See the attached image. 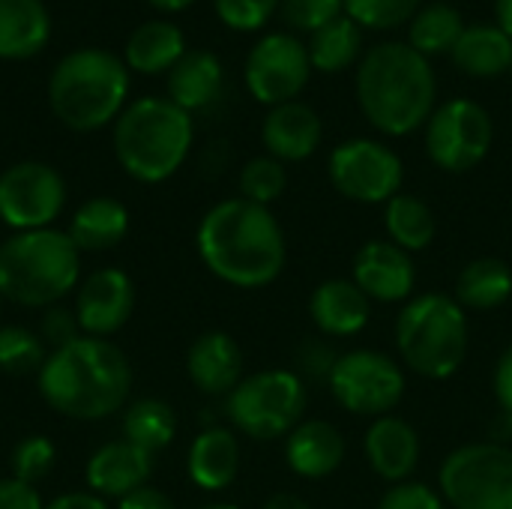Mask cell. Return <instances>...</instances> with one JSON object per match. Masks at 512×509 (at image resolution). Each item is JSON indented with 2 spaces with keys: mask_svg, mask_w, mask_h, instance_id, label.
Wrapping results in <instances>:
<instances>
[{
  "mask_svg": "<svg viewBox=\"0 0 512 509\" xmlns=\"http://www.w3.org/2000/svg\"><path fill=\"white\" fill-rule=\"evenodd\" d=\"M195 246L204 267L231 288H267L288 261V243L270 207L246 198L213 204L195 231Z\"/></svg>",
  "mask_w": 512,
  "mask_h": 509,
  "instance_id": "cell-1",
  "label": "cell"
},
{
  "mask_svg": "<svg viewBox=\"0 0 512 509\" xmlns=\"http://www.w3.org/2000/svg\"><path fill=\"white\" fill-rule=\"evenodd\" d=\"M39 396L63 417L96 423L117 414L132 393L129 357L108 339L78 336L48 354L36 375Z\"/></svg>",
  "mask_w": 512,
  "mask_h": 509,
  "instance_id": "cell-2",
  "label": "cell"
},
{
  "mask_svg": "<svg viewBox=\"0 0 512 509\" xmlns=\"http://www.w3.org/2000/svg\"><path fill=\"white\" fill-rule=\"evenodd\" d=\"M435 99V69L408 42H381L360 57L357 102L378 132L393 138L417 132L432 117Z\"/></svg>",
  "mask_w": 512,
  "mask_h": 509,
  "instance_id": "cell-3",
  "label": "cell"
},
{
  "mask_svg": "<svg viewBox=\"0 0 512 509\" xmlns=\"http://www.w3.org/2000/svg\"><path fill=\"white\" fill-rule=\"evenodd\" d=\"M192 114L162 96L126 105L114 123V156L138 183H165L180 171L192 150Z\"/></svg>",
  "mask_w": 512,
  "mask_h": 509,
  "instance_id": "cell-4",
  "label": "cell"
},
{
  "mask_svg": "<svg viewBox=\"0 0 512 509\" xmlns=\"http://www.w3.org/2000/svg\"><path fill=\"white\" fill-rule=\"evenodd\" d=\"M81 279V252L66 231H15L0 243V297L27 309L57 306Z\"/></svg>",
  "mask_w": 512,
  "mask_h": 509,
  "instance_id": "cell-5",
  "label": "cell"
},
{
  "mask_svg": "<svg viewBox=\"0 0 512 509\" xmlns=\"http://www.w3.org/2000/svg\"><path fill=\"white\" fill-rule=\"evenodd\" d=\"M129 93L126 63L105 48L66 54L48 78V105L72 132H93L120 117Z\"/></svg>",
  "mask_w": 512,
  "mask_h": 509,
  "instance_id": "cell-6",
  "label": "cell"
},
{
  "mask_svg": "<svg viewBox=\"0 0 512 509\" xmlns=\"http://www.w3.org/2000/svg\"><path fill=\"white\" fill-rule=\"evenodd\" d=\"M393 336L399 360L426 381L453 378L471 345L465 309L453 300V294L441 291L414 294L396 315Z\"/></svg>",
  "mask_w": 512,
  "mask_h": 509,
  "instance_id": "cell-7",
  "label": "cell"
},
{
  "mask_svg": "<svg viewBox=\"0 0 512 509\" xmlns=\"http://www.w3.org/2000/svg\"><path fill=\"white\" fill-rule=\"evenodd\" d=\"M306 405L309 390L294 369H261L225 396L231 426L252 441L288 438L303 423Z\"/></svg>",
  "mask_w": 512,
  "mask_h": 509,
  "instance_id": "cell-8",
  "label": "cell"
},
{
  "mask_svg": "<svg viewBox=\"0 0 512 509\" xmlns=\"http://www.w3.org/2000/svg\"><path fill=\"white\" fill-rule=\"evenodd\" d=\"M438 492L453 509H512V447L498 441L456 447L441 462Z\"/></svg>",
  "mask_w": 512,
  "mask_h": 509,
  "instance_id": "cell-9",
  "label": "cell"
},
{
  "mask_svg": "<svg viewBox=\"0 0 512 509\" xmlns=\"http://www.w3.org/2000/svg\"><path fill=\"white\" fill-rule=\"evenodd\" d=\"M327 387L339 408H345L354 417H387L405 396V372L402 366L372 348H357L339 354Z\"/></svg>",
  "mask_w": 512,
  "mask_h": 509,
  "instance_id": "cell-10",
  "label": "cell"
},
{
  "mask_svg": "<svg viewBox=\"0 0 512 509\" xmlns=\"http://www.w3.org/2000/svg\"><path fill=\"white\" fill-rule=\"evenodd\" d=\"M495 141V123L489 111L465 96L435 105L426 120V153L435 168L447 174H465L477 168Z\"/></svg>",
  "mask_w": 512,
  "mask_h": 509,
  "instance_id": "cell-11",
  "label": "cell"
},
{
  "mask_svg": "<svg viewBox=\"0 0 512 509\" xmlns=\"http://www.w3.org/2000/svg\"><path fill=\"white\" fill-rule=\"evenodd\" d=\"M327 174L333 189L357 204H387L405 180L399 153L375 138L342 141L327 159Z\"/></svg>",
  "mask_w": 512,
  "mask_h": 509,
  "instance_id": "cell-12",
  "label": "cell"
},
{
  "mask_svg": "<svg viewBox=\"0 0 512 509\" xmlns=\"http://www.w3.org/2000/svg\"><path fill=\"white\" fill-rule=\"evenodd\" d=\"M66 207V180L45 162H15L0 174V222L12 231L54 228Z\"/></svg>",
  "mask_w": 512,
  "mask_h": 509,
  "instance_id": "cell-13",
  "label": "cell"
},
{
  "mask_svg": "<svg viewBox=\"0 0 512 509\" xmlns=\"http://www.w3.org/2000/svg\"><path fill=\"white\" fill-rule=\"evenodd\" d=\"M312 63L306 45L291 33H267L261 36L246 57V87L261 105H285L300 96L309 84Z\"/></svg>",
  "mask_w": 512,
  "mask_h": 509,
  "instance_id": "cell-14",
  "label": "cell"
},
{
  "mask_svg": "<svg viewBox=\"0 0 512 509\" xmlns=\"http://www.w3.org/2000/svg\"><path fill=\"white\" fill-rule=\"evenodd\" d=\"M135 282L126 270L105 267L87 276L75 291V318L84 336L108 339L123 330L135 312Z\"/></svg>",
  "mask_w": 512,
  "mask_h": 509,
  "instance_id": "cell-15",
  "label": "cell"
},
{
  "mask_svg": "<svg viewBox=\"0 0 512 509\" xmlns=\"http://www.w3.org/2000/svg\"><path fill=\"white\" fill-rule=\"evenodd\" d=\"M351 279L372 303H408L417 288L414 255L390 240H369L354 255Z\"/></svg>",
  "mask_w": 512,
  "mask_h": 509,
  "instance_id": "cell-16",
  "label": "cell"
},
{
  "mask_svg": "<svg viewBox=\"0 0 512 509\" xmlns=\"http://www.w3.org/2000/svg\"><path fill=\"white\" fill-rule=\"evenodd\" d=\"M363 453L375 477H381L390 486L408 483L414 480L420 456H423L420 432L396 414L378 417L369 423L363 435Z\"/></svg>",
  "mask_w": 512,
  "mask_h": 509,
  "instance_id": "cell-17",
  "label": "cell"
},
{
  "mask_svg": "<svg viewBox=\"0 0 512 509\" xmlns=\"http://www.w3.org/2000/svg\"><path fill=\"white\" fill-rule=\"evenodd\" d=\"M153 477V453L135 447L132 441L102 444L84 468V483L99 498H126L129 492L147 486Z\"/></svg>",
  "mask_w": 512,
  "mask_h": 509,
  "instance_id": "cell-18",
  "label": "cell"
},
{
  "mask_svg": "<svg viewBox=\"0 0 512 509\" xmlns=\"http://www.w3.org/2000/svg\"><path fill=\"white\" fill-rule=\"evenodd\" d=\"M324 138V123L318 111L306 102H285L267 111L261 123V141L267 147V156L285 162H306L315 156Z\"/></svg>",
  "mask_w": 512,
  "mask_h": 509,
  "instance_id": "cell-19",
  "label": "cell"
},
{
  "mask_svg": "<svg viewBox=\"0 0 512 509\" xmlns=\"http://www.w3.org/2000/svg\"><path fill=\"white\" fill-rule=\"evenodd\" d=\"M186 375L204 396H228L243 375V351L225 330L201 333L186 351Z\"/></svg>",
  "mask_w": 512,
  "mask_h": 509,
  "instance_id": "cell-20",
  "label": "cell"
},
{
  "mask_svg": "<svg viewBox=\"0 0 512 509\" xmlns=\"http://www.w3.org/2000/svg\"><path fill=\"white\" fill-rule=\"evenodd\" d=\"M309 318L321 336H357L372 321V300L354 279H327L309 297Z\"/></svg>",
  "mask_w": 512,
  "mask_h": 509,
  "instance_id": "cell-21",
  "label": "cell"
},
{
  "mask_svg": "<svg viewBox=\"0 0 512 509\" xmlns=\"http://www.w3.org/2000/svg\"><path fill=\"white\" fill-rule=\"evenodd\" d=\"M345 435L330 420H303L285 438V465L303 480H324L345 462Z\"/></svg>",
  "mask_w": 512,
  "mask_h": 509,
  "instance_id": "cell-22",
  "label": "cell"
},
{
  "mask_svg": "<svg viewBox=\"0 0 512 509\" xmlns=\"http://www.w3.org/2000/svg\"><path fill=\"white\" fill-rule=\"evenodd\" d=\"M186 474L201 492H225L240 474V441L234 429L225 426L201 429V435H195L189 447Z\"/></svg>",
  "mask_w": 512,
  "mask_h": 509,
  "instance_id": "cell-23",
  "label": "cell"
},
{
  "mask_svg": "<svg viewBox=\"0 0 512 509\" xmlns=\"http://www.w3.org/2000/svg\"><path fill=\"white\" fill-rule=\"evenodd\" d=\"M51 36V15L42 0H0V60L36 57Z\"/></svg>",
  "mask_w": 512,
  "mask_h": 509,
  "instance_id": "cell-24",
  "label": "cell"
},
{
  "mask_svg": "<svg viewBox=\"0 0 512 509\" xmlns=\"http://www.w3.org/2000/svg\"><path fill=\"white\" fill-rule=\"evenodd\" d=\"M222 63L213 51H186L168 72V99L183 111H204L222 93Z\"/></svg>",
  "mask_w": 512,
  "mask_h": 509,
  "instance_id": "cell-25",
  "label": "cell"
},
{
  "mask_svg": "<svg viewBox=\"0 0 512 509\" xmlns=\"http://www.w3.org/2000/svg\"><path fill=\"white\" fill-rule=\"evenodd\" d=\"M66 234L72 237L78 252H108L126 240L129 210L117 198L96 195L72 213Z\"/></svg>",
  "mask_w": 512,
  "mask_h": 509,
  "instance_id": "cell-26",
  "label": "cell"
},
{
  "mask_svg": "<svg viewBox=\"0 0 512 509\" xmlns=\"http://www.w3.org/2000/svg\"><path fill=\"white\" fill-rule=\"evenodd\" d=\"M512 297V267L504 258L483 255L462 267L456 276L453 300L465 312H492L510 303Z\"/></svg>",
  "mask_w": 512,
  "mask_h": 509,
  "instance_id": "cell-27",
  "label": "cell"
},
{
  "mask_svg": "<svg viewBox=\"0 0 512 509\" xmlns=\"http://www.w3.org/2000/svg\"><path fill=\"white\" fill-rule=\"evenodd\" d=\"M456 69L474 78H498L512 69V39L498 24H471L450 51Z\"/></svg>",
  "mask_w": 512,
  "mask_h": 509,
  "instance_id": "cell-28",
  "label": "cell"
},
{
  "mask_svg": "<svg viewBox=\"0 0 512 509\" xmlns=\"http://www.w3.org/2000/svg\"><path fill=\"white\" fill-rule=\"evenodd\" d=\"M183 54H186L183 30L162 18L138 24L126 39V66L144 75L171 72Z\"/></svg>",
  "mask_w": 512,
  "mask_h": 509,
  "instance_id": "cell-29",
  "label": "cell"
},
{
  "mask_svg": "<svg viewBox=\"0 0 512 509\" xmlns=\"http://www.w3.org/2000/svg\"><path fill=\"white\" fill-rule=\"evenodd\" d=\"M384 228L390 243L414 255V252H426L435 243L438 219L420 195L399 192L384 204Z\"/></svg>",
  "mask_w": 512,
  "mask_h": 509,
  "instance_id": "cell-30",
  "label": "cell"
},
{
  "mask_svg": "<svg viewBox=\"0 0 512 509\" xmlns=\"http://www.w3.org/2000/svg\"><path fill=\"white\" fill-rule=\"evenodd\" d=\"M309 63L318 72H345L363 57V27H357L348 15L330 21L318 33H312L309 45Z\"/></svg>",
  "mask_w": 512,
  "mask_h": 509,
  "instance_id": "cell-31",
  "label": "cell"
},
{
  "mask_svg": "<svg viewBox=\"0 0 512 509\" xmlns=\"http://www.w3.org/2000/svg\"><path fill=\"white\" fill-rule=\"evenodd\" d=\"M123 438L147 453H159L171 447L177 438V414L162 399H138L123 414Z\"/></svg>",
  "mask_w": 512,
  "mask_h": 509,
  "instance_id": "cell-32",
  "label": "cell"
},
{
  "mask_svg": "<svg viewBox=\"0 0 512 509\" xmlns=\"http://www.w3.org/2000/svg\"><path fill=\"white\" fill-rule=\"evenodd\" d=\"M462 33H465L462 12L450 3H432V6H423L411 18L408 45L417 48L423 57H432V54L453 51V45L459 42Z\"/></svg>",
  "mask_w": 512,
  "mask_h": 509,
  "instance_id": "cell-33",
  "label": "cell"
},
{
  "mask_svg": "<svg viewBox=\"0 0 512 509\" xmlns=\"http://www.w3.org/2000/svg\"><path fill=\"white\" fill-rule=\"evenodd\" d=\"M48 348L39 333L27 327H0V369L9 375H39L48 360Z\"/></svg>",
  "mask_w": 512,
  "mask_h": 509,
  "instance_id": "cell-34",
  "label": "cell"
},
{
  "mask_svg": "<svg viewBox=\"0 0 512 509\" xmlns=\"http://www.w3.org/2000/svg\"><path fill=\"white\" fill-rule=\"evenodd\" d=\"M288 186V174L285 165L273 156H255L240 168V198L270 207L273 201L282 198Z\"/></svg>",
  "mask_w": 512,
  "mask_h": 509,
  "instance_id": "cell-35",
  "label": "cell"
},
{
  "mask_svg": "<svg viewBox=\"0 0 512 509\" xmlns=\"http://www.w3.org/2000/svg\"><path fill=\"white\" fill-rule=\"evenodd\" d=\"M423 0H345V15L357 27L390 30L411 21L423 6Z\"/></svg>",
  "mask_w": 512,
  "mask_h": 509,
  "instance_id": "cell-36",
  "label": "cell"
},
{
  "mask_svg": "<svg viewBox=\"0 0 512 509\" xmlns=\"http://www.w3.org/2000/svg\"><path fill=\"white\" fill-rule=\"evenodd\" d=\"M57 465V447L51 438L45 435H27L15 444L12 450V459H9V468H12V477L21 480V483H42Z\"/></svg>",
  "mask_w": 512,
  "mask_h": 509,
  "instance_id": "cell-37",
  "label": "cell"
},
{
  "mask_svg": "<svg viewBox=\"0 0 512 509\" xmlns=\"http://www.w3.org/2000/svg\"><path fill=\"white\" fill-rule=\"evenodd\" d=\"M282 18L288 27L318 33L330 21L345 15V0H282Z\"/></svg>",
  "mask_w": 512,
  "mask_h": 509,
  "instance_id": "cell-38",
  "label": "cell"
},
{
  "mask_svg": "<svg viewBox=\"0 0 512 509\" xmlns=\"http://www.w3.org/2000/svg\"><path fill=\"white\" fill-rule=\"evenodd\" d=\"M282 0H213L216 15L222 18V24H228L231 30H258L270 21V15L279 9Z\"/></svg>",
  "mask_w": 512,
  "mask_h": 509,
  "instance_id": "cell-39",
  "label": "cell"
},
{
  "mask_svg": "<svg viewBox=\"0 0 512 509\" xmlns=\"http://www.w3.org/2000/svg\"><path fill=\"white\" fill-rule=\"evenodd\" d=\"M378 509H450L447 501L441 498L438 489H432L429 483H420V480H408V483H396L390 486L381 501Z\"/></svg>",
  "mask_w": 512,
  "mask_h": 509,
  "instance_id": "cell-40",
  "label": "cell"
},
{
  "mask_svg": "<svg viewBox=\"0 0 512 509\" xmlns=\"http://www.w3.org/2000/svg\"><path fill=\"white\" fill-rule=\"evenodd\" d=\"M81 333L78 327V318H75V309H66V306H48L45 315H42V324H39V339L45 342V348L57 351L69 342H75Z\"/></svg>",
  "mask_w": 512,
  "mask_h": 509,
  "instance_id": "cell-41",
  "label": "cell"
},
{
  "mask_svg": "<svg viewBox=\"0 0 512 509\" xmlns=\"http://www.w3.org/2000/svg\"><path fill=\"white\" fill-rule=\"evenodd\" d=\"M336 360H339V354L324 342V339H318V336H309L303 345H300V351H297V375L303 378V375H309V378H330V372H333V366H336Z\"/></svg>",
  "mask_w": 512,
  "mask_h": 509,
  "instance_id": "cell-42",
  "label": "cell"
},
{
  "mask_svg": "<svg viewBox=\"0 0 512 509\" xmlns=\"http://www.w3.org/2000/svg\"><path fill=\"white\" fill-rule=\"evenodd\" d=\"M0 509H45L36 486L21 483L15 477L0 480Z\"/></svg>",
  "mask_w": 512,
  "mask_h": 509,
  "instance_id": "cell-43",
  "label": "cell"
},
{
  "mask_svg": "<svg viewBox=\"0 0 512 509\" xmlns=\"http://www.w3.org/2000/svg\"><path fill=\"white\" fill-rule=\"evenodd\" d=\"M492 387H495V402L501 408V417L507 420V426L512 429V345L498 357Z\"/></svg>",
  "mask_w": 512,
  "mask_h": 509,
  "instance_id": "cell-44",
  "label": "cell"
},
{
  "mask_svg": "<svg viewBox=\"0 0 512 509\" xmlns=\"http://www.w3.org/2000/svg\"><path fill=\"white\" fill-rule=\"evenodd\" d=\"M117 509H177V507H174V501H171L165 492H159V489H153V486H141V489L129 492L126 498H120V501H117Z\"/></svg>",
  "mask_w": 512,
  "mask_h": 509,
  "instance_id": "cell-45",
  "label": "cell"
},
{
  "mask_svg": "<svg viewBox=\"0 0 512 509\" xmlns=\"http://www.w3.org/2000/svg\"><path fill=\"white\" fill-rule=\"evenodd\" d=\"M45 509H111L105 498L93 495V492H66L57 495L54 501H48Z\"/></svg>",
  "mask_w": 512,
  "mask_h": 509,
  "instance_id": "cell-46",
  "label": "cell"
},
{
  "mask_svg": "<svg viewBox=\"0 0 512 509\" xmlns=\"http://www.w3.org/2000/svg\"><path fill=\"white\" fill-rule=\"evenodd\" d=\"M264 509H312L306 498L294 495V492H276L273 498H267Z\"/></svg>",
  "mask_w": 512,
  "mask_h": 509,
  "instance_id": "cell-47",
  "label": "cell"
},
{
  "mask_svg": "<svg viewBox=\"0 0 512 509\" xmlns=\"http://www.w3.org/2000/svg\"><path fill=\"white\" fill-rule=\"evenodd\" d=\"M495 15H498V27L512 39V0H495Z\"/></svg>",
  "mask_w": 512,
  "mask_h": 509,
  "instance_id": "cell-48",
  "label": "cell"
},
{
  "mask_svg": "<svg viewBox=\"0 0 512 509\" xmlns=\"http://www.w3.org/2000/svg\"><path fill=\"white\" fill-rule=\"evenodd\" d=\"M150 6H156V9H162V12H180V9H186L189 3H195V0H147Z\"/></svg>",
  "mask_w": 512,
  "mask_h": 509,
  "instance_id": "cell-49",
  "label": "cell"
},
{
  "mask_svg": "<svg viewBox=\"0 0 512 509\" xmlns=\"http://www.w3.org/2000/svg\"><path fill=\"white\" fill-rule=\"evenodd\" d=\"M198 509H240V507H234V504H204V507H198Z\"/></svg>",
  "mask_w": 512,
  "mask_h": 509,
  "instance_id": "cell-50",
  "label": "cell"
},
{
  "mask_svg": "<svg viewBox=\"0 0 512 509\" xmlns=\"http://www.w3.org/2000/svg\"><path fill=\"white\" fill-rule=\"evenodd\" d=\"M0 309H3V297H0Z\"/></svg>",
  "mask_w": 512,
  "mask_h": 509,
  "instance_id": "cell-51",
  "label": "cell"
}]
</instances>
